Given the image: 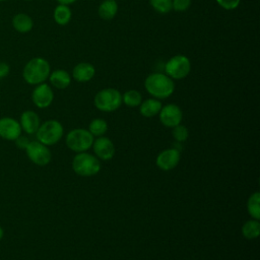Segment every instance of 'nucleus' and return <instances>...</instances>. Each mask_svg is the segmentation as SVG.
Returning <instances> with one entry per match:
<instances>
[{"instance_id": "1", "label": "nucleus", "mask_w": 260, "mask_h": 260, "mask_svg": "<svg viewBox=\"0 0 260 260\" xmlns=\"http://www.w3.org/2000/svg\"><path fill=\"white\" fill-rule=\"evenodd\" d=\"M144 86L147 92L157 100L169 98L175 90L173 79L164 73L149 74L144 81Z\"/></svg>"}, {"instance_id": "2", "label": "nucleus", "mask_w": 260, "mask_h": 260, "mask_svg": "<svg viewBox=\"0 0 260 260\" xmlns=\"http://www.w3.org/2000/svg\"><path fill=\"white\" fill-rule=\"evenodd\" d=\"M51 73L50 64L47 60L41 57L30 59L24 66L22 76L28 84L38 85L43 83Z\"/></svg>"}, {"instance_id": "3", "label": "nucleus", "mask_w": 260, "mask_h": 260, "mask_svg": "<svg viewBox=\"0 0 260 260\" xmlns=\"http://www.w3.org/2000/svg\"><path fill=\"white\" fill-rule=\"evenodd\" d=\"M72 170L78 176L92 177L101 171V161L93 154L79 152L72 159Z\"/></svg>"}, {"instance_id": "4", "label": "nucleus", "mask_w": 260, "mask_h": 260, "mask_svg": "<svg viewBox=\"0 0 260 260\" xmlns=\"http://www.w3.org/2000/svg\"><path fill=\"white\" fill-rule=\"evenodd\" d=\"M64 133L62 124L57 120H48L40 125L36 132L37 140L41 143L51 146L60 141Z\"/></svg>"}, {"instance_id": "5", "label": "nucleus", "mask_w": 260, "mask_h": 260, "mask_svg": "<svg viewBox=\"0 0 260 260\" xmlns=\"http://www.w3.org/2000/svg\"><path fill=\"white\" fill-rule=\"evenodd\" d=\"M93 104L102 112H114L122 105V94L116 88H104L94 95Z\"/></svg>"}, {"instance_id": "6", "label": "nucleus", "mask_w": 260, "mask_h": 260, "mask_svg": "<svg viewBox=\"0 0 260 260\" xmlns=\"http://www.w3.org/2000/svg\"><path fill=\"white\" fill-rule=\"evenodd\" d=\"M93 140L94 138L90 132L87 129L81 128L69 131L65 138L67 147L76 153L87 151L92 146Z\"/></svg>"}, {"instance_id": "7", "label": "nucleus", "mask_w": 260, "mask_h": 260, "mask_svg": "<svg viewBox=\"0 0 260 260\" xmlns=\"http://www.w3.org/2000/svg\"><path fill=\"white\" fill-rule=\"evenodd\" d=\"M190 70V60L184 55H176L172 57L165 65V71L167 75L174 79H182L186 77Z\"/></svg>"}, {"instance_id": "8", "label": "nucleus", "mask_w": 260, "mask_h": 260, "mask_svg": "<svg viewBox=\"0 0 260 260\" xmlns=\"http://www.w3.org/2000/svg\"><path fill=\"white\" fill-rule=\"evenodd\" d=\"M28 159L37 166L44 167L51 161L52 153L47 145L41 143L38 140L29 141L24 149Z\"/></svg>"}, {"instance_id": "9", "label": "nucleus", "mask_w": 260, "mask_h": 260, "mask_svg": "<svg viewBox=\"0 0 260 260\" xmlns=\"http://www.w3.org/2000/svg\"><path fill=\"white\" fill-rule=\"evenodd\" d=\"M159 122L167 128H174L181 124L183 119V113L179 106L175 104H169L161 107L158 113Z\"/></svg>"}, {"instance_id": "10", "label": "nucleus", "mask_w": 260, "mask_h": 260, "mask_svg": "<svg viewBox=\"0 0 260 260\" xmlns=\"http://www.w3.org/2000/svg\"><path fill=\"white\" fill-rule=\"evenodd\" d=\"M181 158L179 149L177 148H167L160 151L155 159L157 168L161 171H171L175 169Z\"/></svg>"}, {"instance_id": "11", "label": "nucleus", "mask_w": 260, "mask_h": 260, "mask_svg": "<svg viewBox=\"0 0 260 260\" xmlns=\"http://www.w3.org/2000/svg\"><path fill=\"white\" fill-rule=\"evenodd\" d=\"M54 99V92L49 84L40 83L38 84L31 93V100L35 106L40 109L48 108Z\"/></svg>"}, {"instance_id": "12", "label": "nucleus", "mask_w": 260, "mask_h": 260, "mask_svg": "<svg viewBox=\"0 0 260 260\" xmlns=\"http://www.w3.org/2000/svg\"><path fill=\"white\" fill-rule=\"evenodd\" d=\"M92 148L94 155L102 160H110L115 155V145L113 141L105 136H101L94 139Z\"/></svg>"}, {"instance_id": "13", "label": "nucleus", "mask_w": 260, "mask_h": 260, "mask_svg": "<svg viewBox=\"0 0 260 260\" xmlns=\"http://www.w3.org/2000/svg\"><path fill=\"white\" fill-rule=\"evenodd\" d=\"M21 127L18 121L11 117L0 118V137L5 140H15L21 135Z\"/></svg>"}, {"instance_id": "14", "label": "nucleus", "mask_w": 260, "mask_h": 260, "mask_svg": "<svg viewBox=\"0 0 260 260\" xmlns=\"http://www.w3.org/2000/svg\"><path fill=\"white\" fill-rule=\"evenodd\" d=\"M19 124L21 130H23L26 134H35L41 125L39 115L30 110L24 111L21 114Z\"/></svg>"}, {"instance_id": "15", "label": "nucleus", "mask_w": 260, "mask_h": 260, "mask_svg": "<svg viewBox=\"0 0 260 260\" xmlns=\"http://www.w3.org/2000/svg\"><path fill=\"white\" fill-rule=\"evenodd\" d=\"M73 78L78 82H86L89 81L95 73L94 67L90 63L82 62L77 64L73 68Z\"/></svg>"}, {"instance_id": "16", "label": "nucleus", "mask_w": 260, "mask_h": 260, "mask_svg": "<svg viewBox=\"0 0 260 260\" xmlns=\"http://www.w3.org/2000/svg\"><path fill=\"white\" fill-rule=\"evenodd\" d=\"M162 105L157 99H147L139 105V112L145 118H151L158 115Z\"/></svg>"}, {"instance_id": "17", "label": "nucleus", "mask_w": 260, "mask_h": 260, "mask_svg": "<svg viewBox=\"0 0 260 260\" xmlns=\"http://www.w3.org/2000/svg\"><path fill=\"white\" fill-rule=\"evenodd\" d=\"M49 79L51 84L58 88V89H64L69 86L71 82V77L69 73L63 69H58L50 73Z\"/></svg>"}, {"instance_id": "18", "label": "nucleus", "mask_w": 260, "mask_h": 260, "mask_svg": "<svg viewBox=\"0 0 260 260\" xmlns=\"http://www.w3.org/2000/svg\"><path fill=\"white\" fill-rule=\"evenodd\" d=\"M32 19L25 13H17L12 18V26L18 32H28L32 28Z\"/></svg>"}, {"instance_id": "19", "label": "nucleus", "mask_w": 260, "mask_h": 260, "mask_svg": "<svg viewBox=\"0 0 260 260\" xmlns=\"http://www.w3.org/2000/svg\"><path fill=\"white\" fill-rule=\"evenodd\" d=\"M241 233L244 238L247 240L257 239L260 235V222L258 219H250L247 220L241 229Z\"/></svg>"}, {"instance_id": "20", "label": "nucleus", "mask_w": 260, "mask_h": 260, "mask_svg": "<svg viewBox=\"0 0 260 260\" xmlns=\"http://www.w3.org/2000/svg\"><path fill=\"white\" fill-rule=\"evenodd\" d=\"M118 10V4L115 0H105L99 7V15L106 20L114 18Z\"/></svg>"}, {"instance_id": "21", "label": "nucleus", "mask_w": 260, "mask_h": 260, "mask_svg": "<svg viewBox=\"0 0 260 260\" xmlns=\"http://www.w3.org/2000/svg\"><path fill=\"white\" fill-rule=\"evenodd\" d=\"M247 210L254 219H260V193L258 191L250 195L247 201Z\"/></svg>"}, {"instance_id": "22", "label": "nucleus", "mask_w": 260, "mask_h": 260, "mask_svg": "<svg viewBox=\"0 0 260 260\" xmlns=\"http://www.w3.org/2000/svg\"><path fill=\"white\" fill-rule=\"evenodd\" d=\"M71 18V10L68 5L60 4L54 10V19L60 25H65Z\"/></svg>"}, {"instance_id": "23", "label": "nucleus", "mask_w": 260, "mask_h": 260, "mask_svg": "<svg viewBox=\"0 0 260 260\" xmlns=\"http://www.w3.org/2000/svg\"><path fill=\"white\" fill-rule=\"evenodd\" d=\"M87 130L93 137L104 136V134L108 131V123L104 119L95 118L89 123Z\"/></svg>"}, {"instance_id": "24", "label": "nucleus", "mask_w": 260, "mask_h": 260, "mask_svg": "<svg viewBox=\"0 0 260 260\" xmlns=\"http://www.w3.org/2000/svg\"><path fill=\"white\" fill-rule=\"evenodd\" d=\"M142 102V96L140 92H138L135 89H130L124 92L122 95V103H124L127 107L135 108L138 107Z\"/></svg>"}, {"instance_id": "25", "label": "nucleus", "mask_w": 260, "mask_h": 260, "mask_svg": "<svg viewBox=\"0 0 260 260\" xmlns=\"http://www.w3.org/2000/svg\"><path fill=\"white\" fill-rule=\"evenodd\" d=\"M172 135L177 142H184L185 140H187L189 136V131L187 127H185L182 124H179L173 128Z\"/></svg>"}, {"instance_id": "26", "label": "nucleus", "mask_w": 260, "mask_h": 260, "mask_svg": "<svg viewBox=\"0 0 260 260\" xmlns=\"http://www.w3.org/2000/svg\"><path fill=\"white\" fill-rule=\"evenodd\" d=\"M151 6L160 13H167L172 9V0H149Z\"/></svg>"}, {"instance_id": "27", "label": "nucleus", "mask_w": 260, "mask_h": 260, "mask_svg": "<svg viewBox=\"0 0 260 260\" xmlns=\"http://www.w3.org/2000/svg\"><path fill=\"white\" fill-rule=\"evenodd\" d=\"M191 5V0H172V9L176 11H185Z\"/></svg>"}, {"instance_id": "28", "label": "nucleus", "mask_w": 260, "mask_h": 260, "mask_svg": "<svg viewBox=\"0 0 260 260\" xmlns=\"http://www.w3.org/2000/svg\"><path fill=\"white\" fill-rule=\"evenodd\" d=\"M216 2L226 10H233L240 4V0H216Z\"/></svg>"}, {"instance_id": "29", "label": "nucleus", "mask_w": 260, "mask_h": 260, "mask_svg": "<svg viewBox=\"0 0 260 260\" xmlns=\"http://www.w3.org/2000/svg\"><path fill=\"white\" fill-rule=\"evenodd\" d=\"M14 141H15V144L17 145V147L21 148V149H25L27 144L29 143V140L26 137L21 136V135L18 138H16Z\"/></svg>"}, {"instance_id": "30", "label": "nucleus", "mask_w": 260, "mask_h": 260, "mask_svg": "<svg viewBox=\"0 0 260 260\" xmlns=\"http://www.w3.org/2000/svg\"><path fill=\"white\" fill-rule=\"evenodd\" d=\"M9 70H10V68H9L8 64H6L4 62H0V79L7 76L9 73Z\"/></svg>"}, {"instance_id": "31", "label": "nucleus", "mask_w": 260, "mask_h": 260, "mask_svg": "<svg viewBox=\"0 0 260 260\" xmlns=\"http://www.w3.org/2000/svg\"><path fill=\"white\" fill-rule=\"evenodd\" d=\"M60 4H63V5H69V4H72L74 3L75 1L77 0H57Z\"/></svg>"}, {"instance_id": "32", "label": "nucleus", "mask_w": 260, "mask_h": 260, "mask_svg": "<svg viewBox=\"0 0 260 260\" xmlns=\"http://www.w3.org/2000/svg\"><path fill=\"white\" fill-rule=\"evenodd\" d=\"M3 236H4V230L2 229V226H0V241L2 240Z\"/></svg>"}, {"instance_id": "33", "label": "nucleus", "mask_w": 260, "mask_h": 260, "mask_svg": "<svg viewBox=\"0 0 260 260\" xmlns=\"http://www.w3.org/2000/svg\"><path fill=\"white\" fill-rule=\"evenodd\" d=\"M0 1H4V0H0Z\"/></svg>"}, {"instance_id": "34", "label": "nucleus", "mask_w": 260, "mask_h": 260, "mask_svg": "<svg viewBox=\"0 0 260 260\" xmlns=\"http://www.w3.org/2000/svg\"><path fill=\"white\" fill-rule=\"evenodd\" d=\"M26 1H29V0H26Z\"/></svg>"}]
</instances>
